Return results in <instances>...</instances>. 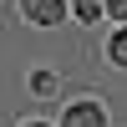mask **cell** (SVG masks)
<instances>
[{
	"mask_svg": "<svg viewBox=\"0 0 127 127\" xmlns=\"http://www.w3.org/2000/svg\"><path fill=\"white\" fill-rule=\"evenodd\" d=\"M107 10H112L117 20H127V0H107Z\"/></svg>",
	"mask_w": 127,
	"mask_h": 127,
	"instance_id": "8992f818",
	"label": "cell"
},
{
	"mask_svg": "<svg viewBox=\"0 0 127 127\" xmlns=\"http://www.w3.org/2000/svg\"><path fill=\"white\" fill-rule=\"evenodd\" d=\"M76 15H81V20H97V15H102V0H76Z\"/></svg>",
	"mask_w": 127,
	"mask_h": 127,
	"instance_id": "277c9868",
	"label": "cell"
},
{
	"mask_svg": "<svg viewBox=\"0 0 127 127\" xmlns=\"http://www.w3.org/2000/svg\"><path fill=\"white\" fill-rule=\"evenodd\" d=\"M31 87H36V92H51L56 81H51V71H36V76H31Z\"/></svg>",
	"mask_w": 127,
	"mask_h": 127,
	"instance_id": "5b68a950",
	"label": "cell"
},
{
	"mask_svg": "<svg viewBox=\"0 0 127 127\" xmlns=\"http://www.w3.org/2000/svg\"><path fill=\"white\" fill-rule=\"evenodd\" d=\"M66 127H102V107L97 102H71L66 107Z\"/></svg>",
	"mask_w": 127,
	"mask_h": 127,
	"instance_id": "7a4b0ae2",
	"label": "cell"
},
{
	"mask_svg": "<svg viewBox=\"0 0 127 127\" xmlns=\"http://www.w3.org/2000/svg\"><path fill=\"white\" fill-rule=\"evenodd\" d=\"M107 51H112V61H117V66H127V26H122L117 36L107 41Z\"/></svg>",
	"mask_w": 127,
	"mask_h": 127,
	"instance_id": "3957f363",
	"label": "cell"
},
{
	"mask_svg": "<svg viewBox=\"0 0 127 127\" xmlns=\"http://www.w3.org/2000/svg\"><path fill=\"white\" fill-rule=\"evenodd\" d=\"M20 5H26V15L36 20V26H56V20L66 15V5H61V0H20Z\"/></svg>",
	"mask_w": 127,
	"mask_h": 127,
	"instance_id": "6da1fadb",
	"label": "cell"
},
{
	"mask_svg": "<svg viewBox=\"0 0 127 127\" xmlns=\"http://www.w3.org/2000/svg\"><path fill=\"white\" fill-rule=\"evenodd\" d=\"M31 127H46V122H31Z\"/></svg>",
	"mask_w": 127,
	"mask_h": 127,
	"instance_id": "52a82bcc",
	"label": "cell"
}]
</instances>
